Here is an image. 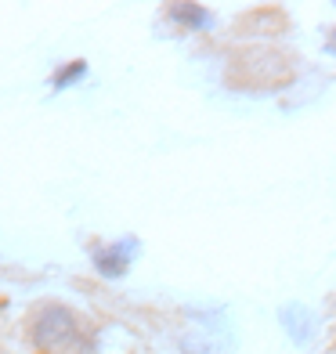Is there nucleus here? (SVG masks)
Returning <instances> with one entry per match:
<instances>
[{"mask_svg":"<svg viewBox=\"0 0 336 354\" xmlns=\"http://www.w3.org/2000/svg\"><path fill=\"white\" fill-rule=\"evenodd\" d=\"M29 340L40 354H87L91 333L73 308L66 304H44L29 318Z\"/></svg>","mask_w":336,"mask_h":354,"instance_id":"1","label":"nucleus"},{"mask_svg":"<svg viewBox=\"0 0 336 354\" xmlns=\"http://www.w3.org/2000/svg\"><path fill=\"white\" fill-rule=\"evenodd\" d=\"M134 257H138V239H120V243H109V246H94L91 250L94 271H98L102 279H123Z\"/></svg>","mask_w":336,"mask_h":354,"instance_id":"2","label":"nucleus"},{"mask_svg":"<svg viewBox=\"0 0 336 354\" xmlns=\"http://www.w3.org/2000/svg\"><path fill=\"white\" fill-rule=\"evenodd\" d=\"M279 322H282V329L290 333L293 344H308L315 336V315L308 311V304H286L279 311Z\"/></svg>","mask_w":336,"mask_h":354,"instance_id":"3","label":"nucleus"},{"mask_svg":"<svg viewBox=\"0 0 336 354\" xmlns=\"http://www.w3.org/2000/svg\"><path fill=\"white\" fill-rule=\"evenodd\" d=\"M167 15L178 26H188V29H214V22H217L210 15V8H203V4H170Z\"/></svg>","mask_w":336,"mask_h":354,"instance_id":"4","label":"nucleus"},{"mask_svg":"<svg viewBox=\"0 0 336 354\" xmlns=\"http://www.w3.org/2000/svg\"><path fill=\"white\" fill-rule=\"evenodd\" d=\"M84 76H87V62L80 58V62H69V66H62V69L51 76V87H55V91H66V87L80 84Z\"/></svg>","mask_w":336,"mask_h":354,"instance_id":"5","label":"nucleus"},{"mask_svg":"<svg viewBox=\"0 0 336 354\" xmlns=\"http://www.w3.org/2000/svg\"><path fill=\"white\" fill-rule=\"evenodd\" d=\"M329 51H336V33H333V44H329Z\"/></svg>","mask_w":336,"mask_h":354,"instance_id":"6","label":"nucleus"}]
</instances>
